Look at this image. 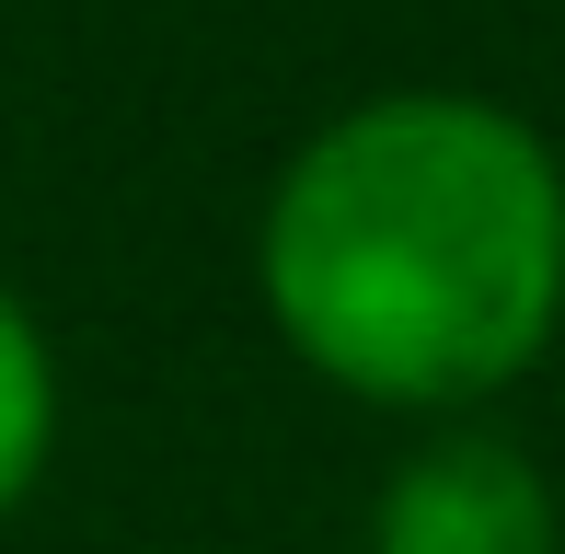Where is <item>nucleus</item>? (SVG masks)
<instances>
[{"instance_id":"nucleus-1","label":"nucleus","mask_w":565,"mask_h":554,"mask_svg":"<svg viewBox=\"0 0 565 554\" xmlns=\"http://www.w3.org/2000/svg\"><path fill=\"white\" fill-rule=\"evenodd\" d=\"M266 312L370 405H473L565 312V173L508 105L393 93L335 116L266 209Z\"/></svg>"},{"instance_id":"nucleus-3","label":"nucleus","mask_w":565,"mask_h":554,"mask_svg":"<svg viewBox=\"0 0 565 554\" xmlns=\"http://www.w3.org/2000/svg\"><path fill=\"white\" fill-rule=\"evenodd\" d=\"M46 439H58V370H46L35 312L0 289V509L46 473Z\"/></svg>"},{"instance_id":"nucleus-2","label":"nucleus","mask_w":565,"mask_h":554,"mask_svg":"<svg viewBox=\"0 0 565 554\" xmlns=\"http://www.w3.org/2000/svg\"><path fill=\"white\" fill-rule=\"evenodd\" d=\"M370 554H554V486L508 439H439L393 473Z\"/></svg>"}]
</instances>
